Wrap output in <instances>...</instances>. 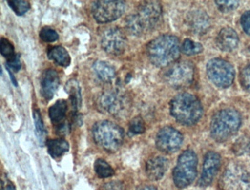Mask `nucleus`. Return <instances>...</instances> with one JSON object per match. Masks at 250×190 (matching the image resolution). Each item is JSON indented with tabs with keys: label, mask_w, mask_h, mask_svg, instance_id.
<instances>
[{
	"label": "nucleus",
	"mask_w": 250,
	"mask_h": 190,
	"mask_svg": "<svg viewBox=\"0 0 250 190\" xmlns=\"http://www.w3.org/2000/svg\"><path fill=\"white\" fill-rule=\"evenodd\" d=\"M65 90L69 95L74 112L77 113L82 105L81 88L80 84L75 79H71L67 82Z\"/></svg>",
	"instance_id": "4be33fe9"
},
{
	"label": "nucleus",
	"mask_w": 250,
	"mask_h": 190,
	"mask_svg": "<svg viewBox=\"0 0 250 190\" xmlns=\"http://www.w3.org/2000/svg\"><path fill=\"white\" fill-rule=\"evenodd\" d=\"M169 167V161L164 156H155L146 163V175L151 181H158L162 178Z\"/></svg>",
	"instance_id": "f3484780"
},
{
	"label": "nucleus",
	"mask_w": 250,
	"mask_h": 190,
	"mask_svg": "<svg viewBox=\"0 0 250 190\" xmlns=\"http://www.w3.org/2000/svg\"><path fill=\"white\" fill-rule=\"evenodd\" d=\"M194 66L189 61H176L169 65L163 73L165 81L171 87L184 89L192 83Z\"/></svg>",
	"instance_id": "6e6552de"
},
{
	"label": "nucleus",
	"mask_w": 250,
	"mask_h": 190,
	"mask_svg": "<svg viewBox=\"0 0 250 190\" xmlns=\"http://www.w3.org/2000/svg\"><path fill=\"white\" fill-rule=\"evenodd\" d=\"M186 23L190 31L195 35H204L210 27V18L202 10L190 11L186 18Z\"/></svg>",
	"instance_id": "2eb2a0df"
},
{
	"label": "nucleus",
	"mask_w": 250,
	"mask_h": 190,
	"mask_svg": "<svg viewBox=\"0 0 250 190\" xmlns=\"http://www.w3.org/2000/svg\"><path fill=\"white\" fill-rule=\"evenodd\" d=\"M206 73L209 80L220 89L229 87L235 78L232 64L222 58L210 60L206 65Z\"/></svg>",
	"instance_id": "1a4fd4ad"
},
{
	"label": "nucleus",
	"mask_w": 250,
	"mask_h": 190,
	"mask_svg": "<svg viewBox=\"0 0 250 190\" xmlns=\"http://www.w3.org/2000/svg\"><path fill=\"white\" fill-rule=\"evenodd\" d=\"M181 51L186 55H197L203 52V47L200 42H194L189 39H186L181 45Z\"/></svg>",
	"instance_id": "a878e982"
},
{
	"label": "nucleus",
	"mask_w": 250,
	"mask_h": 190,
	"mask_svg": "<svg viewBox=\"0 0 250 190\" xmlns=\"http://www.w3.org/2000/svg\"><path fill=\"white\" fill-rule=\"evenodd\" d=\"M0 51H1V54L5 58H6L7 60L13 58L16 55L15 48H14V45L7 38H2V39H1V42H0Z\"/></svg>",
	"instance_id": "c85d7f7f"
},
{
	"label": "nucleus",
	"mask_w": 250,
	"mask_h": 190,
	"mask_svg": "<svg viewBox=\"0 0 250 190\" xmlns=\"http://www.w3.org/2000/svg\"><path fill=\"white\" fill-rule=\"evenodd\" d=\"M8 4L17 16H23L30 9V1L27 0H12L8 1Z\"/></svg>",
	"instance_id": "cd10ccee"
},
{
	"label": "nucleus",
	"mask_w": 250,
	"mask_h": 190,
	"mask_svg": "<svg viewBox=\"0 0 250 190\" xmlns=\"http://www.w3.org/2000/svg\"><path fill=\"white\" fill-rule=\"evenodd\" d=\"M221 166V156L215 152L206 153L203 162V172L199 181L200 187H208L213 182Z\"/></svg>",
	"instance_id": "4468645a"
},
{
	"label": "nucleus",
	"mask_w": 250,
	"mask_h": 190,
	"mask_svg": "<svg viewBox=\"0 0 250 190\" xmlns=\"http://www.w3.org/2000/svg\"><path fill=\"white\" fill-rule=\"evenodd\" d=\"M181 51L179 39L171 35H160L152 39L146 47L149 60L157 67H169L176 62Z\"/></svg>",
	"instance_id": "f03ea898"
},
{
	"label": "nucleus",
	"mask_w": 250,
	"mask_h": 190,
	"mask_svg": "<svg viewBox=\"0 0 250 190\" xmlns=\"http://www.w3.org/2000/svg\"><path fill=\"white\" fill-rule=\"evenodd\" d=\"M48 152L52 158L61 157L69 150V143L65 139H51L46 141Z\"/></svg>",
	"instance_id": "5701e85b"
},
{
	"label": "nucleus",
	"mask_w": 250,
	"mask_h": 190,
	"mask_svg": "<svg viewBox=\"0 0 250 190\" xmlns=\"http://www.w3.org/2000/svg\"><path fill=\"white\" fill-rule=\"evenodd\" d=\"M92 134L96 144L109 153L116 152L121 147L125 135L121 126L108 120L96 122Z\"/></svg>",
	"instance_id": "39448f33"
},
{
	"label": "nucleus",
	"mask_w": 250,
	"mask_h": 190,
	"mask_svg": "<svg viewBox=\"0 0 250 190\" xmlns=\"http://www.w3.org/2000/svg\"><path fill=\"white\" fill-rule=\"evenodd\" d=\"M234 152L237 154H243L244 153H250V137H241L234 146Z\"/></svg>",
	"instance_id": "7c9ffc66"
},
{
	"label": "nucleus",
	"mask_w": 250,
	"mask_h": 190,
	"mask_svg": "<svg viewBox=\"0 0 250 190\" xmlns=\"http://www.w3.org/2000/svg\"><path fill=\"white\" fill-rule=\"evenodd\" d=\"M222 190H250V173L241 165L232 164L219 181Z\"/></svg>",
	"instance_id": "9d476101"
},
{
	"label": "nucleus",
	"mask_w": 250,
	"mask_h": 190,
	"mask_svg": "<svg viewBox=\"0 0 250 190\" xmlns=\"http://www.w3.org/2000/svg\"><path fill=\"white\" fill-rule=\"evenodd\" d=\"M33 119H34L35 127H36V134L37 136L38 140L41 146H43L46 143V132L45 129L44 124L42 119V114L38 108L33 110Z\"/></svg>",
	"instance_id": "b1692460"
},
{
	"label": "nucleus",
	"mask_w": 250,
	"mask_h": 190,
	"mask_svg": "<svg viewBox=\"0 0 250 190\" xmlns=\"http://www.w3.org/2000/svg\"><path fill=\"white\" fill-rule=\"evenodd\" d=\"M101 112L110 114L117 118H124L129 114L131 98L119 89H109L102 92L96 102Z\"/></svg>",
	"instance_id": "423d86ee"
},
{
	"label": "nucleus",
	"mask_w": 250,
	"mask_h": 190,
	"mask_svg": "<svg viewBox=\"0 0 250 190\" xmlns=\"http://www.w3.org/2000/svg\"><path fill=\"white\" fill-rule=\"evenodd\" d=\"M41 39L45 42H53L59 39L58 32L49 26H44L39 32Z\"/></svg>",
	"instance_id": "c756f323"
},
{
	"label": "nucleus",
	"mask_w": 250,
	"mask_h": 190,
	"mask_svg": "<svg viewBox=\"0 0 250 190\" xmlns=\"http://www.w3.org/2000/svg\"><path fill=\"white\" fill-rule=\"evenodd\" d=\"M93 71L104 83H110L116 76L115 67L107 61H96L93 65Z\"/></svg>",
	"instance_id": "aec40b11"
},
{
	"label": "nucleus",
	"mask_w": 250,
	"mask_h": 190,
	"mask_svg": "<svg viewBox=\"0 0 250 190\" xmlns=\"http://www.w3.org/2000/svg\"><path fill=\"white\" fill-rule=\"evenodd\" d=\"M216 42L219 49L226 52H230L238 47L239 38L233 29L225 27L218 34Z\"/></svg>",
	"instance_id": "a211bd4d"
},
{
	"label": "nucleus",
	"mask_w": 250,
	"mask_h": 190,
	"mask_svg": "<svg viewBox=\"0 0 250 190\" xmlns=\"http://www.w3.org/2000/svg\"><path fill=\"white\" fill-rule=\"evenodd\" d=\"M240 82L243 89L250 94V63L241 70L240 73Z\"/></svg>",
	"instance_id": "2f4dec72"
},
{
	"label": "nucleus",
	"mask_w": 250,
	"mask_h": 190,
	"mask_svg": "<svg viewBox=\"0 0 250 190\" xmlns=\"http://www.w3.org/2000/svg\"><path fill=\"white\" fill-rule=\"evenodd\" d=\"M102 48L107 54L120 56L125 51L128 40L125 34L116 26L109 27L104 31L101 39Z\"/></svg>",
	"instance_id": "f8f14e48"
},
{
	"label": "nucleus",
	"mask_w": 250,
	"mask_h": 190,
	"mask_svg": "<svg viewBox=\"0 0 250 190\" xmlns=\"http://www.w3.org/2000/svg\"><path fill=\"white\" fill-rule=\"evenodd\" d=\"M6 65V67H8L12 71L16 72V73L20 71L21 68V60H20V54H16L15 57L7 60Z\"/></svg>",
	"instance_id": "72a5a7b5"
},
{
	"label": "nucleus",
	"mask_w": 250,
	"mask_h": 190,
	"mask_svg": "<svg viewBox=\"0 0 250 190\" xmlns=\"http://www.w3.org/2000/svg\"><path fill=\"white\" fill-rule=\"evenodd\" d=\"M94 170L98 176L101 178H109L115 174L113 168L103 159H96L94 163Z\"/></svg>",
	"instance_id": "393cba45"
},
{
	"label": "nucleus",
	"mask_w": 250,
	"mask_h": 190,
	"mask_svg": "<svg viewBox=\"0 0 250 190\" xmlns=\"http://www.w3.org/2000/svg\"><path fill=\"white\" fill-rule=\"evenodd\" d=\"M216 6L221 12L229 13L236 9L238 7V1H216Z\"/></svg>",
	"instance_id": "473e14b6"
},
{
	"label": "nucleus",
	"mask_w": 250,
	"mask_h": 190,
	"mask_svg": "<svg viewBox=\"0 0 250 190\" xmlns=\"http://www.w3.org/2000/svg\"><path fill=\"white\" fill-rule=\"evenodd\" d=\"M162 16V7L157 1H145L140 3L136 13L125 19L127 30L134 36H141L153 30Z\"/></svg>",
	"instance_id": "f257e3e1"
},
{
	"label": "nucleus",
	"mask_w": 250,
	"mask_h": 190,
	"mask_svg": "<svg viewBox=\"0 0 250 190\" xmlns=\"http://www.w3.org/2000/svg\"><path fill=\"white\" fill-rule=\"evenodd\" d=\"M241 124L239 113L232 108H225L213 115L210 122V135L219 143L226 141L235 134Z\"/></svg>",
	"instance_id": "20e7f679"
},
{
	"label": "nucleus",
	"mask_w": 250,
	"mask_h": 190,
	"mask_svg": "<svg viewBox=\"0 0 250 190\" xmlns=\"http://www.w3.org/2000/svg\"><path fill=\"white\" fill-rule=\"evenodd\" d=\"M197 154L192 150L183 152L178 159L176 166L172 172L175 185L184 189L192 184L197 173Z\"/></svg>",
	"instance_id": "0eeeda50"
},
{
	"label": "nucleus",
	"mask_w": 250,
	"mask_h": 190,
	"mask_svg": "<svg viewBox=\"0 0 250 190\" xmlns=\"http://www.w3.org/2000/svg\"><path fill=\"white\" fill-rule=\"evenodd\" d=\"M145 131H146V124L142 117H134L131 120L128 125V135H137V134H143Z\"/></svg>",
	"instance_id": "bb28decb"
},
{
	"label": "nucleus",
	"mask_w": 250,
	"mask_h": 190,
	"mask_svg": "<svg viewBox=\"0 0 250 190\" xmlns=\"http://www.w3.org/2000/svg\"><path fill=\"white\" fill-rule=\"evenodd\" d=\"M67 111L68 103L65 99H59L49 108V118L55 127L65 122Z\"/></svg>",
	"instance_id": "6ab92c4d"
},
{
	"label": "nucleus",
	"mask_w": 250,
	"mask_h": 190,
	"mask_svg": "<svg viewBox=\"0 0 250 190\" xmlns=\"http://www.w3.org/2000/svg\"><path fill=\"white\" fill-rule=\"evenodd\" d=\"M48 58L61 67H67L71 64V58L67 50L61 45L51 47L47 51Z\"/></svg>",
	"instance_id": "412c9836"
},
{
	"label": "nucleus",
	"mask_w": 250,
	"mask_h": 190,
	"mask_svg": "<svg viewBox=\"0 0 250 190\" xmlns=\"http://www.w3.org/2000/svg\"><path fill=\"white\" fill-rule=\"evenodd\" d=\"M60 76L53 69H47L43 72L41 80V93L46 101L51 100L55 96L60 86Z\"/></svg>",
	"instance_id": "dca6fc26"
},
{
	"label": "nucleus",
	"mask_w": 250,
	"mask_h": 190,
	"mask_svg": "<svg viewBox=\"0 0 250 190\" xmlns=\"http://www.w3.org/2000/svg\"><path fill=\"white\" fill-rule=\"evenodd\" d=\"M136 190H157L153 186H141V187H138Z\"/></svg>",
	"instance_id": "4c0bfd02"
},
{
	"label": "nucleus",
	"mask_w": 250,
	"mask_h": 190,
	"mask_svg": "<svg viewBox=\"0 0 250 190\" xmlns=\"http://www.w3.org/2000/svg\"><path fill=\"white\" fill-rule=\"evenodd\" d=\"M171 115L178 122L191 126L203 116V108L200 99L189 93L176 95L169 104Z\"/></svg>",
	"instance_id": "7ed1b4c3"
},
{
	"label": "nucleus",
	"mask_w": 250,
	"mask_h": 190,
	"mask_svg": "<svg viewBox=\"0 0 250 190\" xmlns=\"http://www.w3.org/2000/svg\"><path fill=\"white\" fill-rule=\"evenodd\" d=\"M104 190H126L124 183L120 181H112L104 185Z\"/></svg>",
	"instance_id": "c9c22d12"
},
{
	"label": "nucleus",
	"mask_w": 250,
	"mask_h": 190,
	"mask_svg": "<svg viewBox=\"0 0 250 190\" xmlns=\"http://www.w3.org/2000/svg\"><path fill=\"white\" fill-rule=\"evenodd\" d=\"M2 190H16V187H14V184H8L3 187L2 186Z\"/></svg>",
	"instance_id": "58836bf2"
},
{
	"label": "nucleus",
	"mask_w": 250,
	"mask_h": 190,
	"mask_svg": "<svg viewBox=\"0 0 250 190\" xmlns=\"http://www.w3.org/2000/svg\"><path fill=\"white\" fill-rule=\"evenodd\" d=\"M241 24L244 32L247 35H250V10L245 12L241 16Z\"/></svg>",
	"instance_id": "f704fd0d"
},
{
	"label": "nucleus",
	"mask_w": 250,
	"mask_h": 190,
	"mask_svg": "<svg viewBox=\"0 0 250 190\" xmlns=\"http://www.w3.org/2000/svg\"><path fill=\"white\" fill-rule=\"evenodd\" d=\"M125 10V2L124 1H96L91 7L93 19L99 23L116 20Z\"/></svg>",
	"instance_id": "9b49d317"
},
{
	"label": "nucleus",
	"mask_w": 250,
	"mask_h": 190,
	"mask_svg": "<svg viewBox=\"0 0 250 190\" xmlns=\"http://www.w3.org/2000/svg\"><path fill=\"white\" fill-rule=\"evenodd\" d=\"M7 70H8V73H9L11 82H12L13 84H14V86L17 87V86H18V83H17V79H16V77H14V75H13L12 70H10V69L8 68V67H7Z\"/></svg>",
	"instance_id": "e433bc0d"
},
{
	"label": "nucleus",
	"mask_w": 250,
	"mask_h": 190,
	"mask_svg": "<svg viewBox=\"0 0 250 190\" xmlns=\"http://www.w3.org/2000/svg\"><path fill=\"white\" fill-rule=\"evenodd\" d=\"M184 141L182 134L172 127H163L158 132L156 137V146L165 153H173L181 149Z\"/></svg>",
	"instance_id": "ddd939ff"
}]
</instances>
